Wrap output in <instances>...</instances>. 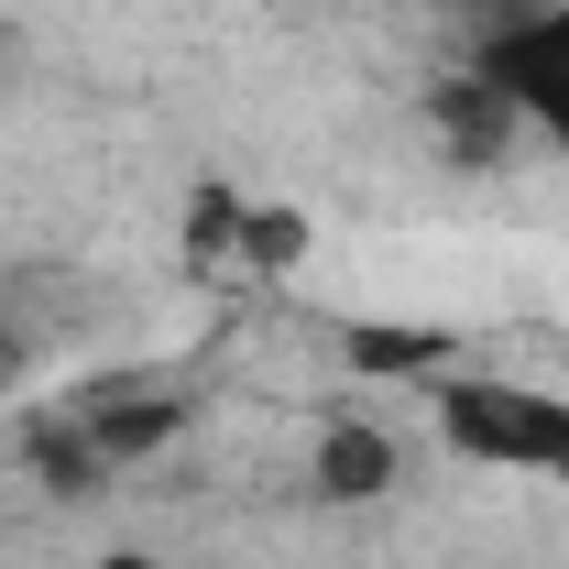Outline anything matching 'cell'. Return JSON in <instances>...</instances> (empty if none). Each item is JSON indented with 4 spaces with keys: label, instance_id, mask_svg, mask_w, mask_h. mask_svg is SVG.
<instances>
[{
    "label": "cell",
    "instance_id": "cell-4",
    "mask_svg": "<svg viewBox=\"0 0 569 569\" xmlns=\"http://www.w3.org/2000/svg\"><path fill=\"white\" fill-rule=\"evenodd\" d=\"M417 121H427V142H438L449 164H503V153H526V121H515L471 67H438V77H427V88H417Z\"/></svg>",
    "mask_w": 569,
    "mask_h": 569
},
{
    "label": "cell",
    "instance_id": "cell-6",
    "mask_svg": "<svg viewBox=\"0 0 569 569\" xmlns=\"http://www.w3.org/2000/svg\"><path fill=\"white\" fill-rule=\"evenodd\" d=\"M340 361L372 372V383H438V372H460V340L449 329H395V318H361L340 329Z\"/></svg>",
    "mask_w": 569,
    "mask_h": 569
},
{
    "label": "cell",
    "instance_id": "cell-7",
    "mask_svg": "<svg viewBox=\"0 0 569 569\" xmlns=\"http://www.w3.org/2000/svg\"><path fill=\"white\" fill-rule=\"evenodd\" d=\"M77 569H176V559H153V548H99V559H77Z\"/></svg>",
    "mask_w": 569,
    "mask_h": 569
},
{
    "label": "cell",
    "instance_id": "cell-1",
    "mask_svg": "<svg viewBox=\"0 0 569 569\" xmlns=\"http://www.w3.org/2000/svg\"><path fill=\"white\" fill-rule=\"evenodd\" d=\"M427 406H438L449 460L569 493V395L526 383V372H471V361H460V372H438V383H427Z\"/></svg>",
    "mask_w": 569,
    "mask_h": 569
},
{
    "label": "cell",
    "instance_id": "cell-2",
    "mask_svg": "<svg viewBox=\"0 0 569 569\" xmlns=\"http://www.w3.org/2000/svg\"><path fill=\"white\" fill-rule=\"evenodd\" d=\"M460 67L526 121V142L569 153V0H515V11H493L460 44Z\"/></svg>",
    "mask_w": 569,
    "mask_h": 569
},
{
    "label": "cell",
    "instance_id": "cell-5",
    "mask_svg": "<svg viewBox=\"0 0 569 569\" xmlns=\"http://www.w3.org/2000/svg\"><path fill=\"white\" fill-rule=\"evenodd\" d=\"M406 482V438L383 417H329L318 427V449H307V493L318 503H383Z\"/></svg>",
    "mask_w": 569,
    "mask_h": 569
},
{
    "label": "cell",
    "instance_id": "cell-3",
    "mask_svg": "<svg viewBox=\"0 0 569 569\" xmlns=\"http://www.w3.org/2000/svg\"><path fill=\"white\" fill-rule=\"evenodd\" d=\"M296 252H307V219L274 209V198H230V187H198V209H187V274L198 284H274L296 274Z\"/></svg>",
    "mask_w": 569,
    "mask_h": 569
}]
</instances>
